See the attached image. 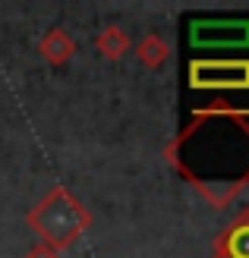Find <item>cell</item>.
<instances>
[{
	"instance_id": "6da1fadb",
	"label": "cell",
	"mask_w": 249,
	"mask_h": 258,
	"mask_svg": "<svg viewBox=\"0 0 249 258\" xmlns=\"http://www.w3.org/2000/svg\"><path fill=\"white\" fill-rule=\"evenodd\" d=\"M164 158L212 208H227L249 186V110L224 101L199 107Z\"/></svg>"
},
{
	"instance_id": "7a4b0ae2",
	"label": "cell",
	"mask_w": 249,
	"mask_h": 258,
	"mask_svg": "<svg viewBox=\"0 0 249 258\" xmlns=\"http://www.w3.org/2000/svg\"><path fill=\"white\" fill-rule=\"evenodd\" d=\"M25 224L32 227L38 242L63 252L85 236V230L91 227V211L76 199V192H70L67 186H54L25 214Z\"/></svg>"
},
{
	"instance_id": "3957f363",
	"label": "cell",
	"mask_w": 249,
	"mask_h": 258,
	"mask_svg": "<svg viewBox=\"0 0 249 258\" xmlns=\"http://www.w3.org/2000/svg\"><path fill=\"white\" fill-rule=\"evenodd\" d=\"M189 88H199V92H249V60L246 57L192 60Z\"/></svg>"
},
{
	"instance_id": "277c9868",
	"label": "cell",
	"mask_w": 249,
	"mask_h": 258,
	"mask_svg": "<svg viewBox=\"0 0 249 258\" xmlns=\"http://www.w3.org/2000/svg\"><path fill=\"white\" fill-rule=\"evenodd\" d=\"M212 258H249V208L237 211L215 236Z\"/></svg>"
},
{
	"instance_id": "9c48e42d",
	"label": "cell",
	"mask_w": 249,
	"mask_h": 258,
	"mask_svg": "<svg viewBox=\"0 0 249 258\" xmlns=\"http://www.w3.org/2000/svg\"><path fill=\"white\" fill-rule=\"evenodd\" d=\"M25 258H60V252L51 249V246H44V242H35V246L25 252Z\"/></svg>"
},
{
	"instance_id": "5b68a950",
	"label": "cell",
	"mask_w": 249,
	"mask_h": 258,
	"mask_svg": "<svg viewBox=\"0 0 249 258\" xmlns=\"http://www.w3.org/2000/svg\"><path fill=\"white\" fill-rule=\"evenodd\" d=\"M192 44H246L249 41V22H192L189 29Z\"/></svg>"
},
{
	"instance_id": "8992f818",
	"label": "cell",
	"mask_w": 249,
	"mask_h": 258,
	"mask_svg": "<svg viewBox=\"0 0 249 258\" xmlns=\"http://www.w3.org/2000/svg\"><path fill=\"white\" fill-rule=\"evenodd\" d=\"M38 54H41L51 67H63L73 54H76V41L60 29V25H54L41 41H38Z\"/></svg>"
},
{
	"instance_id": "ba28073f",
	"label": "cell",
	"mask_w": 249,
	"mask_h": 258,
	"mask_svg": "<svg viewBox=\"0 0 249 258\" xmlns=\"http://www.w3.org/2000/svg\"><path fill=\"white\" fill-rule=\"evenodd\" d=\"M136 57L142 67H148V70H161L164 67V60L170 57V44L164 41L161 35H145L142 41L136 44Z\"/></svg>"
},
{
	"instance_id": "52a82bcc",
	"label": "cell",
	"mask_w": 249,
	"mask_h": 258,
	"mask_svg": "<svg viewBox=\"0 0 249 258\" xmlns=\"http://www.w3.org/2000/svg\"><path fill=\"white\" fill-rule=\"evenodd\" d=\"M95 47L104 60H123L133 44H129V35L120 29V25H104V29L95 35Z\"/></svg>"
}]
</instances>
